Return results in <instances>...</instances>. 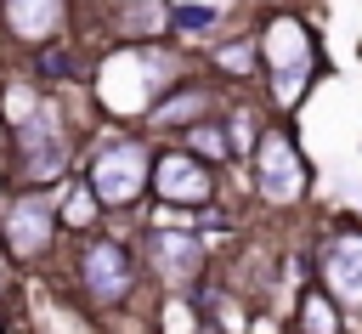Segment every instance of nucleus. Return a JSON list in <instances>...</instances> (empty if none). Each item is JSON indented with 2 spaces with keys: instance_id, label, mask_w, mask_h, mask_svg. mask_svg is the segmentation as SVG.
<instances>
[{
  "instance_id": "obj_7",
  "label": "nucleus",
  "mask_w": 362,
  "mask_h": 334,
  "mask_svg": "<svg viewBox=\"0 0 362 334\" xmlns=\"http://www.w3.org/2000/svg\"><path fill=\"white\" fill-rule=\"evenodd\" d=\"M317 283L334 294L345 317H362V226H328L317 243Z\"/></svg>"
},
{
  "instance_id": "obj_12",
  "label": "nucleus",
  "mask_w": 362,
  "mask_h": 334,
  "mask_svg": "<svg viewBox=\"0 0 362 334\" xmlns=\"http://www.w3.org/2000/svg\"><path fill=\"white\" fill-rule=\"evenodd\" d=\"M164 23H170L164 0H107V34L124 40V45L130 40H158Z\"/></svg>"
},
{
  "instance_id": "obj_16",
  "label": "nucleus",
  "mask_w": 362,
  "mask_h": 334,
  "mask_svg": "<svg viewBox=\"0 0 362 334\" xmlns=\"http://www.w3.org/2000/svg\"><path fill=\"white\" fill-rule=\"evenodd\" d=\"M187 147H192L204 164H226V159H232L226 125H215V119H198V125H187Z\"/></svg>"
},
{
  "instance_id": "obj_15",
  "label": "nucleus",
  "mask_w": 362,
  "mask_h": 334,
  "mask_svg": "<svg viewBox=\"0 0 362 334\" xmlns=\"http://www.w3.org/2000/svg\"><path fill=\"white\" fill-rule=\"evenodd\" d=\"M74 45L68 40H45V45H34V74L45 79V85H74Z\"/></svg>"
},
{
  "instance_id": "obj_4",
  "label": "nucleus",
  "mask_w": 362,
  "mask_h": 334,
  "mask_svg": "<svg viewBox=\"0 0 362 334\" xmlns=\"http://www.w3.org/2000/svg\"><path fill=\"white\" fill-rule=\"evenodd\" d=\"M74 283L85 294V306L96 311H119L136 294V249L124 238H90L74 255Z\"/></svg>"
},
{
  "instance_id": "obj_3",
  "label": "nucleus",
  "mask_w": 362,
  "mask_h": 334,
  "mask_svg": "<svg viewBox=\"0 0 362 334\" xmlns=\"http://www.w3.org/2000/svg\"><path fill=\"white\" fill-rule=\"evenodd\" d=\"M85 181H90V192L102 198V209H130V204L147 192V181H153V147H147L141 136H107V142L90 153Z\"/></svg>"
},
{
  "instance_id": "obj_19",
  "label": "nucleus",
  "mask_w": 362,
  "mask_h": 334,
  "mask_svg": "<svg viewBox=\"0 0 362 334\" xmlns=\"http://www.w3.org/2000/svg\"><path fill=\"white\" fill-rule=\"evenodd\" d=\"M255 136H260L255 113H249V108H232V113H226V142H232V153H243V147H249Z\"/></svg>"
},
{
  "instance_id": "obj_17",
  "label": "nucleus",
  "mask_w": 362,
  "mask_h": 334,
  "mask_svg": "<svg viewBox=\"0 0 362 334\" xmlns=\"http://www.w3.org/2000/svg\"><path fill=\"white\" fill-rule=\"evenodd\" d=\"M255 62H260V51H255V40H249V34H243V40H232V45H215V68H226V74H238V79H243Z\"/></svg>"
},
{
  "instance_id": "obj_20",
  "label": "nucleus",
  "mask_w": 362,
  "mask_h": 334,
  "mask_svg": "<svg viewBox=\"0 0 362 334\" xmlns=\"http://www.w3.org/2000/svg\"><path fill=\"white\" fill-rule=\"evenodd\" d=\"M0 334H6V311H0Z\"/></svg>"
},
{
  "instance_id": "obj_14",
  "label": "nucleus",
  "mask_w": 362,
  "mask_h": 334,
  "mask_svg": "<svg viewBox=\"0 0 362 334\" xmlns=\"http://www.w3.org/2000/svg\"><path fill=\"white\" fill-rule=\"evenodd\" d=\"M339 328H345V311L334 306V294L322 283L305 289L300 306H294V334H339Z\"/></svg>"
},
{
  "instance_id": "obj_18",
  "label": "nucleus",
  "mask_w": 362,
  "mask_h": 334,
  "mask_svg": "<svg viewBox=\"0 0 362 334\" xmlns=\"http://www.w3.org/2000/svg\"><path fill=\"white\" fill-rule=\"evenodd\" d=\"M170 28H175V34H198V28H215V6H175V11H170Z\"/></svg>"
},
{
  "instance_id": "obj_11",
  "label": "nucleus",
  "mask_w": 362,
  "mask_h": 334,
  "mask_svg": "<svg viewBox=\"0 0 362 334\" xmlns=\"http://www.w3.org/2000/svg\"><path fill=\"white\" fill-rule=\"evenodd\" d=\"M204 113H209V91L192 85V79H175V85L147 108V125H153V130H187V125H198Z\"/></svg>"
},
{
  "instance_id": "obj_1",
  "label": "nucleus",
  "mask_w": 362,
  "mask_h": 334,
  "mask_svg": "<svg viewBox=\"0 0 362 334\" xmlns=\"http://www.w3.org/2000/svg\"><path fill=\"white\" fill-rule=\"evenodd\" d=\"M6 130H11V164L23 187H57L74 170V130L57 113V102L34 96V108L11 113Z\"/></svg>"
},
{
  "instance_id": "obj_10",
  "label": "nucleus",
  "mask_w": 362,
  "mask_h": 334,
  "mask_svg": "<svg viewBox=\"0 0 362 334\" xmlns=\"http://www.w3.org/2000/svg\"><path fill=\"white\" fill-rule=\"evenodd\" d=\"M0 23L17 45H45V40H62V23H68V0H0Z\"/></svg>"
},
{
  "instance_id": "obj_6",
  "label": "nucleus",
  "mask_w": 362,
  "mask_h": 334,
  "mask_svg": "<svg viewBox=\"0 0 362 334\" xmlns=\"http://www.w3.org/2000/svg\"><path fill=\"white\" fill-rule=\"evenodd\" d=\"M57 232H62V221H57V198L45 187H23L0 215V243L17 266H40L51 255Z\"/></svg>"
},
{
  "instance_id": "obj_21",
  "label": "nucleus",
  "mask_w": 362,
  "mask_h": 334,
  "mask_svg": "<svg viewBox=\"0 0 362 334\" xmlns=\"http://www.w3.org/2000/svg\"><path fill=\"white\" fill-rule=\"evenodd\" d=\"M356 198H362V192H356Z\"/></svg>"
},
{
  "instance_id": "obj_5",
  "label": "nucleus",
  "mask_w": 362,
  "mask_h": 334,
  "mask_svg": "<svg viewBox=\"0 0 362 334\" xmlns=\"http://www.w3.org/2000/svg\"><path fill=\"white\" fill-rule=\"evenodd\" d=\"M305 187H311V164L294 147V136L283 125H260V136H255V192L266 204L288 209V204L305 198Z\"/></svg>"
},
{
  "instance_id": "obj_9",
  "label": "nucleus",
  "mask_w": 362,
  "mask_h": 334,
  "mask_svg": "<svg viewBox=\"0 0 362 334\" xmlns=\"http://www.w3.org/2000/svg\"><path fill=\"white\" fill-rule=\"evenodd\" d=\"M147 266L164 289H192L209 266V249L198 232H181V226H153L147 232Z\"/></svg>"
},
{
  "instance_id": "obj_13",
  "label": "nucleus",
  "mask_w": 362,
  "mask_h": 334,
  "mask_svg": "<svg viewBox=\"0 0 362 334\" xmlns=\"http://www.w3.org/2000/svg\"><path fill=\"white\" fill-rule=\"evenodd\" d=\"M96 209H102V198L90 192V181L79 175V181H57V221L68 226V232H90L96 226Z\"/></svg>"
},
{
  "instance_id": "obj_2",
  "label": "nucleus",
  "mask_w": 362,
  "mask_h": 334,
  "mask_svg": "<svg viewBox=\"0 0 362 334\" xmlns=\"http://www.w3.org/2000/svg\"><path fill=\"white\" fill-rule=\"evenodd\" d=\"M255 51H260V62H266V85H272V102L277 108H294L305 91H311V79H317V40H311V28L294 17V11H277V17H266L260 23V40H255Z\"/></svg>"
},
{
  "instance_id": "obj_8",
  "label": "nucleus",
  "mask_w": 362,
  "mask_h": 334,
  "mask_svg": "<svg viewBox=\"0 0 362 334\" xmlns=\"http://www.w3.org/2000/svg\"><path fill=\"white\" fill-rule=\"evenodd\" d=\"M147 192H158V204H175V209H204L215 198V170L192 147H170V153L153 159Z\"/></svg>"
}]
</instances>
